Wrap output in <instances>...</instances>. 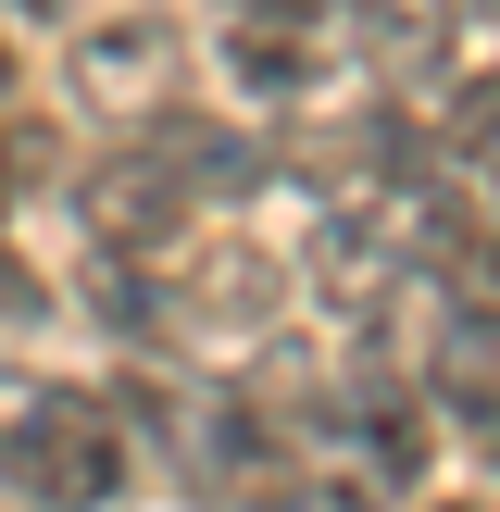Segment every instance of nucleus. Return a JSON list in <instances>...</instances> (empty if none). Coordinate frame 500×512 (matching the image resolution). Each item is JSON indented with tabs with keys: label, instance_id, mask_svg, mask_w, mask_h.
Segmentation results:
<instances>
[{
	"label": "nucleus",
	"instance_id": "9",
	"mask_svg": "<svg viewBox=\"0 0 500 512\" xmlns=\"http://www.w3.org/2000/svg\"><path fill=\"white\" fill-rule=\"evenodd\" d=\"M13 13H25V25H63V13H75V0H13Z\"/></svg>",
	"mask_w": 500,
	"mask_h": 512
},
{
	"label": "nucleus",
	"instance_id": "2",
	"mask_svg": "<svg viewBox=\"0 0 500 512\" xmlns=\"http://www.w3.org/2000/svg\"><path fill=\"white\" fill-rule=\"evenodd\" d=\"M75 100H88V113H150L163 125V88H175V63H188V50H175V25L150 13V0H125V13H88L75 25Z\"/></svg>",
	"mask_w": 500,
	"mask_h": 512
},
{
	"label": "nucleus",
	"instance_id": "5",
	"mask_svg": "<svg viewBox=\"0 0 500 512\" xmlns=\"http://www.w3.org/2000/svg\"><path fill=\"white\" fill-rule=\"evenodd\" d=\"M163 275H175V338H263V325L288 313V263H275V250H238V238L188 250V263H163Z\"/></svg>",
	"mask_w": 500,
	"mask_h": 512
},
{
	"label": "nucleus",
	"instance_id": "6",
	"mask_svg": "<svg viewBox=\"0 0 500 512\" xmlns=\"http://www.w3.org/2000/svg\"><path fill=\"white\" fill-rule=\"evenodd\" d=\"M425 388H438L450 413H475V425L500 413V300L438 313V338H425Z\"/></svg>",
	"mask_w": 500,
	"mask_h": 512
},
{
	"label": "nucleus",
	"instance_id": "8",
	"mask_svg": "<svg viewBox=\"0 0 500 512\" xmlns=\"http://www.w3.org/2000/svg\"><path fill=\"white\" fill-rule=\"evenodd\" d=\"M225 13H325V0H225Z\"/></svg>",
	"mask_w": 500,
	"mask_h": 512
},
{
	"label": "nucleus",
	"instance_id": "1",
	"mask_svg": "<svg viewBox=\"0 0 500 512\" xmlns=\"http://www.w3.org/2000/svg\"><path fill=\"white\" fill-rule=\"evenodd\" d=\"M0 475H13V500H38V512H113V500H125V425H113V400L63 388L50 425H38Z\"/></svg>",
	"mask_w": 500,
	"mask_h": 512
},
{
	"label": "nucleus",
	"instance_id": "13",
	"mask_svg": "<svg viewBox=\"0 0 500 512\" xmlns=\"http://www.w3.org/2000/svg\"><path fill=\"white\" fill-rule=\"evenodd\" d=\"M438 512H475V500H438Z\"/></svg>",
	"mask_w": 500,
	"mask_h": 512
},
{
	"label": "nucleus",
	"instance_id": "10",
	"mask_svg": "<svg viewBox=\"0 0 500 512\" xmlns=\"http://www.w3.org/2000/svg\"><path fill=\"white\" fill-rule=\"evenodd\" d=\"M0 100H13V38H0Z\"/></svg>",
	"mask_w": 500,
	"mask_h": 512
},
{
	"label": "nucleus",
	"instance_id": "4",
	"mask_svg": "<svg viewBox=\"0 0 500 512\" xmlns=\"http://www.w3.org/2000/svg\"><path fill=\"white\" fill-rule=\"evenodd\" d=\"M75 213H88V238L113 250V263H175V238H188V188H175L163 150H113V163L75 188Z\"/></svg>",
	"mask_w": 500,
	"mask_h": 512
},
{
	"label": "nucleus",
	"instance_id": "12",
	"mask_svg": "<svg viewBox=\"0 0 500 512\" xmlns=\"http://www.w3.org/2000/svg\"><path fill=\"white\" fill-rule=\"evenodd\" d=\"M13 163H25V150H0V175H13Z\"/></svg>",
	"mask_w": 500,
	"mask_h": 512
},
{
	"label": "nucleus",
	"instance_id": "7",
	"mask_svg": "<svg viewBox=\"0 0 500 512\" xmlns=\"http://www.w3.org/2000/svg\"><path fill=\"white\" fill-rule=\"evenodd\" d=\"M88 313L113 325V338H175V275H163V263H113V250H100Z\"/></svg>",
	"mask_w": 500,
	"mask_h": 512
},
{
	"label": "nucleus",
	"instance_id": "3",
	"mask_svg": "<svg viewBox=\"0 0 500 512\" xmlns=\"http://www.w3.org/2000/svg\"><path fill=\"white\" fill-rule=\"evenodd\" d=\"M225 88L250 113H300V100L338 88V25L325 13H238L225 25Z\"/></svg>",
	"mask_w": 500,
	"mask_h": 512
},
{
	"label": "nucleus",
	"instance_id": "11",
	"mask_svg": "<svg viewBox=\"0 0 500 512\" xmlns=\"http://www.w3.org/2000/svg\"><path fill=\"white\" fill-rule=\"evenodd\" d=\"M475 438H488V463H500V413H488V425H475Z\"/></svg>",
	"mask_w": 500,
	"mask_h": 512
}]
</instances>
